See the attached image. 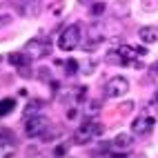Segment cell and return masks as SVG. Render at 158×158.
<instances>
[{"label":"cell","mask_w":158,"mask_h":158,"mask_svg":"<svg viewBox=\"0 0 158 158\" xmlns=\"http://www.w3.org/2000/svg\"><path fill=\"white\" fill-rule=\"evenodd\" d=\"M102 131H105V127H102L100 123H94L91 118H87V120L82 123L78 129H76V131H73L71 140L76 143V145H87V143L94 138V136H100Z\"/></svg>","instance_id":"1"},{"label":"cell","mask_w":158,"mask_h":158,"mask_svg":"<svg viewBox=\"0 0 158 158\" xmlns=\"http://www.w3.org/2000/svg\"><path fill=\"white\" fill-rule=\"evenodd\" d=\"M49 127H51V120L47 118V116L36 114V116H31V118H27V123H25V136H27V138H43V134Z\"/></svg>","instance_id":"2"},{"label":"cell","mask_w":158,"mask_h":158,"mask_svg":"<svg viewBox=\"0 0 158 158\" xmlns=\"http://www.w3.org/2000/svg\"><path fill=\"white\" fill-rule=\"evenodd\" d=\"M80 45V25H69L62 29V34L58 38V47L62 51H71Z\"/></svg>","instance_id":"3"},{"label":"cell","mask_w":158,"mask_h":158,"mask_svg":"<svg viewBox=\"0 0 158 158\" xmlns=\"http://www.w3.org/2000/svg\"><path fill=\"white\" fill-rule=\"evenodd\" d=\"M25 54L31 60H40V58H45V56L51 54V43H47V40H43V38H31L25 45Z\"/></svg>","instance_id":"4"},{"label":"cell","mask_w":158,"mask_h":158,"mask_svg":"<svg viewBox=\"0 0 158 158\" xmlns=\"http://www.w3.org/2000/svg\"><path fill=\"white\" fill-rule=\"evenodd\" d=\"M127 91H129V80L125 76H114V78L107 80V85H105V94H107L109 98H123Z\"/></svg>","instance_id":"5"},{"label":"cell","mask_w":158,"mask_h":158,"mask_svg":"<svg viewBox=\"0 0 158 158\" xmlns=\"http://www.w3.org/2000/svg\"><path fill=\"white\" fill-rule=\"evenodd\" d=\"M105 40V27L102 25H89L87 27V43L82 45V49L85 51H96Z\"/></svg>","instance_id":"6"},{"label":"cell","mask_w":158,"mask_h":158,"mask_svg":"<svg viewBox=\"0 0 158 158\" xmlns=\"http://www.w3.org/2000/svg\"><path fill=\"white\" fill-rule=\"evenodd\" d=\"M7 60L11 62V65H14L20 73H23V76H29V69H27V67H29L34 60H31V58L25 54V51H11V54L7 56Z\"/></svg>","instance_id":"7"},{"label":"cell","mask_w":158,"mask_h":158,"mask_svg":"<svg viewBox=\"0 0 158 158\" xmlns=\"http://www.w3.org/2000/svg\"><path fill=\"white\" fill-rule=\"evenodd\" d=\"M154 125H156V120L143 114L140 118H136V120L131 123V134H134V136H147V134L154 131Z\"/></svg>","instance_id":"8"},{"label":"cell","mask_w":158,"mask_h":158,"mask_svg":"<svg viewBox=\"0 0 158 158\" xmlns=\"http://www.w3.org/2000/svg\"><path fill=\"white\" fill-rule=\"evenodd\" d=\"M111 147H116V152H129L134 147V134H118L111 140Z\"/></svg>","instance_id":"9"},{"label":"cell","mask_w":158,"mask_h":158,"mask_svg":"<svg viewBox=\"0 0 158 158\" xmlns=\"http://www.w3.org/2000/svg\"><path fill=\"white\" fill-rule=\"evenodd\" d=\"M138 38L143 40L145 45H152V43H156V40H158V27H154V25L140 27V29H138Z\"/></svg>","instance_id":"10"},{"label":"cell","mask_w":158,"mask_h":158,"mask_svg":"<svg viewBox=\"0 0 158 158\" xmlns=\"http://www.w3.org/2000/svg\"><path fill=\"white\" fill-rule=\"evenodd\" d=\"M38 0H29L27 5H18V14L20 16H38Z\"/></svg>","instance_id":"11"},{"label":"cell","mask_w":158,"mask_h":158,"mask_svg":"<svg viewBox=\"0 0 158 158\" xmlns=\"http://www.w3.org/2000/svg\"><path fill=\"white\" fill-rule=\"evenodd\" d=\"M16 156V143L2 140L0 143V158H14Z\"/></svg>","instance_id":"12"},{"label":"cell","mask_w":158,"mask_h":158,"mask_svg":"<svg viewBox=\"0 0 158 158\" xmlns=\"http://www.w3.org/2000/svg\"><path fill=\"white\" fill-rule=\"evenodd\" d=\"M16 109V98H2L0 100V116H9Z\"/></svg>","instance_id":"13"},{"label":"cell","mask_w":158,"mask_h":158,"mask_svg":"<svg viewBox=\"0 0 158 158\" xmlns=\"http://www.w3.org/2000/svg\"><path fill=\"white\" fill-rule=\"evenodd\" d=\"M40 107H43V102H40V100H29L23 114L27 116V118H31V116H36V114L40 111Z\"/></svg>","instance_id":"14"},{"label":"cell","mask_w":158,"mask_h":158,"mask_svg":"<svg viewBox=\"0 0 158 158\" xmlns=\"http://www.w3.org/2000/svg\"><path fill=\"white\" fill-rule=\"evenodd\" d=\"M60 67L65 69L67 76H73V73L78 71V60H62V65H60Z\"/></svg>","instance_id":"15"},{"label":"cell","mask_w":158,"mask_h":158,"mask_svg":"<svg viewBox=\"0 0 158 158\" xmlns=\"http://www.w3.org/2000/svg\"><path fill=\"white\" fill-rule=\"evenodd\" d=\"M105 11H107V5H105V2H94L91 9H89V14H91V16H102Z\"/></svg>","instance_id":"16"},{"label":"cell","mask_w":158,"mask_h":158,"mask_svg":"<svg viewBox=\"0 0 158 158\" xmlns=\"http://www.w3.org/2000/svg\"><path fill=\"white\" fill-rule=\"evenodd\" d=\"M145 116H149V118H154L156 120V116H158V102H149V105H147V107H145V111H143Z\"/></svg>","instance_id":"17"},{"label":"cell","mask_w":158,"mask_h":158,"mask_svg":"<svg viewBox=\"0 0 158 158\" xmlns=\"http://www.w3.org/2000/svg\"><path fill=\"white\" fill-rule=\"evenodd\" d=\"M67 149H69V145H67V143H62V145L54 147V152H51V154H54L56 158H60V156H65V154H67Z\"/></svg>","instance_id":"18"},{"label":"cell","mask_w":158,"mask_h":158,"mask_svg":"<svg viewBox=\"0 0 158 158\" xmlns=\"http://www.w3.org/2000/svg\"><path fill=\"white\" fill-rule=\"evenodd\" d=\"M62 7H65V2H62V0H56V2L51 5V11H54V16H60Z\"/></svg>","instance_id":"19"},{"label":"cell","mask_w":158,"mask_h":158,"mask_svg":"<svg viewBox=\"0 0 158 158\" xmlns=\"http://www.w3.org/2000/svg\"><path fill=\"white\" fill-rule=\"evenodd\" d=\"M131 109H134V102H125V105H120V107H118V114L125 116V114H129Z\"/></svg>","instance_id":"20"},{"label":"cell","mask_w":158,"mask_h":158,"mask_svg":"<svg viewBox=\"0 0 158 158\" xmlns=\"http://www.w3.org/2000/svg\"><path fill=\"white\" fill-rule=\"evenodd\" d=\"M76 118H78V109L71 107V109L67 111V120H76Z\"/></svg>","instance_id":"21"},{"label":"cell","mask_w":158,"mask_h":158,"mask_svg":"<svg viewBox=\"0 0 158 158\" xmlns=\"http://www.w3.org/2000/svg\"><path fill=\"white\" fill-rule=\"evenodd\" d=\"M11 23V16H7V14H0V27H5Z\"/></svg>","instance_id":"22"},{"label":"cell","mask_w":158,"mask_h":158,"mask_svg":"<svg viewBox=\"0 0 158 158\" xmlns=\"http://www.w3.org/2000/svg\"><path fill=\"white\" fill-rule=\"evenodd\" d=\"M94 69H96V65H94L91 60H89V65H85V67H82V71H85V73H91Z\"/></svg>","instance_id":"23"},{"label":"cell","mask_w":158,"mask_h":158,"mask_svg":"<svg viewBox=\"0 0 158 158\" xmlns=\"http://www.w3.org/2000/svg\"><path fill=\"white\" fill-rule=\"evenodd\" d=\"M116 16H129V11H127V9H120V7H116Z\"/></svg>","instance_id":"24"},{"label":"cell","mask_w":158,"mask_h":158,"mask_svg":"<svg viewBox=\"0 0 158 158\" xmlns=\"http://www.w3.org/2000/svg\"><path fill=\"white\" fill-rule=\"evenodd\" d=\"M7 138H9V131H2V134H0V143L7 140Z\"/></svg>","instance_id":"25"},{"label":"cell","mask_w":158,"mask_h":158,"mask_svg":"<svg viewBox=\"0 0 158 158\" xmlns=\"http://www.w3.org/2000/svg\"><path fill=\"white\" fill-rule=\"evenodd\" d=\"M131 158H147V156H145V154H134Z\"/></svg>","instance_id":"26"},{"label":"cell","mask_w":158,"mask_h":158,"mask_svg":"<svg viewBox=\"0 0 158 158\" xmlns=\"http://www.w3.org/2000/svg\"><path fill=\"white\" fill-rule=\"evenodd\" d=\"M154 102H158V91H156V96H154Z\"/></svg>","instance_id":"27"},{"label":"cell","mask_w":158,"mask_h":158,"mask_svg":"<svg viewBox=\"0 0 158 158\" xmlns=\"http://www.w3.org/2000/svg\"><path fill=\"white\" fill-rule=\"evenodd\" d=\"M78 2H80V5H85V2H89V0H78Z\"/></svg>","instance_id":"28"},{"label":"cell","mask_w":158,"mask_h":158,"mask_svg":"<svg viewBox=\"0 0 158 158\" xmlns=\"http://www.w3.org/2000/svg\"><path fill=\"white\" fill-rule=\"evenodd\" d=\"M0 65H2V56H0Z\"/></svg>","instance_id":"29"}]
</instances>
